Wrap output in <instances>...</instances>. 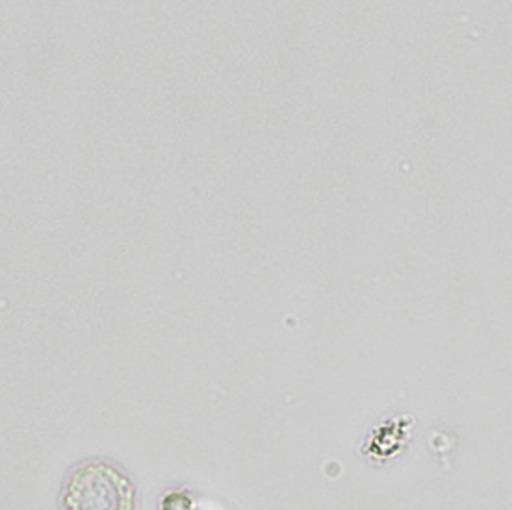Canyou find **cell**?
I'll use <instances>...</instances> for the list:
<instances>
[{"label": "cell", "instance_id": "obj_1", "mask_svg": "<svg viewBox=\"0 0 512 510\" xmlns=\"http://www.w3.org/2000/svg\"><path fill=\"white\" fill-rule=\"evenodd\" d=\"M64 507L65 510H134L136 488L116 464L88 460L69 473Z\"/></svg>", "mask_w": 512, "mask_h": 510}, {"label": "cell", "instance_id": "obj_2", "mask_svg": "<svg viewBox=\"0 0 512 510\" xmlns=\"http://www.w3.org/2000/svg\"><path fill=\"white\" fill-rule=\"evenodd\" d=\"M192 501L182 494H171L164 499L162 510H190Z\"/></svg>", "mask_w": 512, "mask_h": 510}]
</instances>
